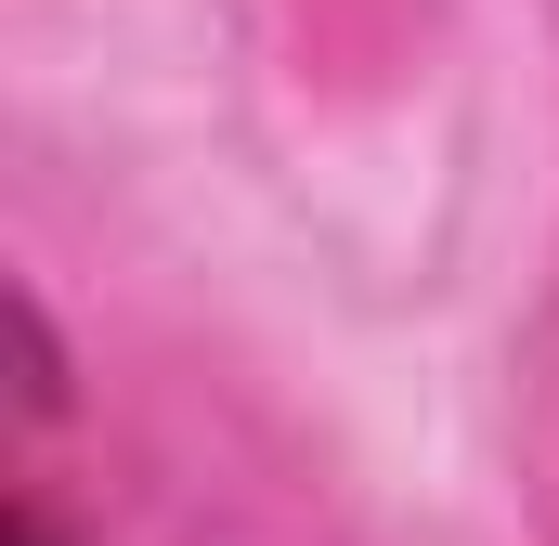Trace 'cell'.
<instances>
[{
	"instance_id": "cell-1",
	"label": "cell",
	"mask_w": 559,
	"mask_h": 546,
	"mask_svg": "<svg viewBox=\"0 0 559 546\" xmlns=\"http://www.w3.org/2000/svg\"><path fill=\"white\" fill-rule=\"evenodd\" d=\"M26 546H52V534H39V521H26Z\"/></svg>"
}]
</instances>
